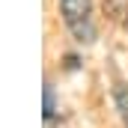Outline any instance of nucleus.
<instances>
[{"label": "nucleus", "mask_w": 128, "mask_h": 128, "mask_svg": "<svg viewBox=\"0 0 128 128\" xmlns=\"http://www.w3.org/2000/svg\"><path fill=\"white\" fill-rule=\"evenodd\" d=\"M66 27L78 42H92L96 27H92V0H60Z\"/></svg>", "instance_id": "1"}, {"label": "nucleus", "mask_w": 128, "mask_h": 128, "mask_svg": "<svg viewBox=\"0 0 128 128\" xmlns=\"http://www.w3.org/2000/svg\"><path fill=\"white\" fill-rule=\"evenodd\" d=\"M116 107H119V113H122V122L128 125V86H125V90H119V96H116Z\"/></svg>", "instance_id": "2"}]
</instances>
